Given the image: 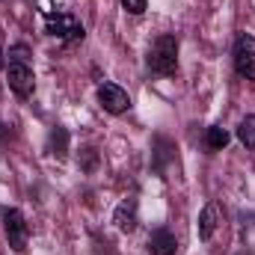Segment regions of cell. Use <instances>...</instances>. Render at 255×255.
<instances>
[{
    "mask_svg": "<svg viewBox=\"0 0 255 255\" xmlns=\"http://www.w3.org/2000/svg\"><path fill=\"white\" fill-rule=\"evenodd\" d=\"M148 68L154 74H163V77L175 74V68H178V39L175 36L163 33L154 39V45L148 51Z\"/></svg>",
    "mask_w": 255,
    "mask_h": 255,
    "instance_id": "1",
    "label": "cell"
},
{
    "mask_svg": "<svg viewBox=\"0 0 255 255\" xmlns=\"http://www.w3.org/2000/svg\"><path fill=\"white\" fill-rule=\"evenodd\" d=\"M232 60H235V71L247 80L255 83V39L250 33H241L235 39V51H232Z\"/></svg>",
    "mask_w": 255,
    "mask_h": 255,
    "instance_id": "2",
    "label": "cell"
},
{
    "mask_svg": "<svg viewBox=\"0 0 255 255\" xmlns=\"http://www.w3.org/2000/svg\"><path fill=\"white\" fill-rule=\"evenodd\" d=\"M45 27H48V33H51L54 39H63V42H77V39H83V24H80L74 15H68V12H54V15H48V18H45Z\"/></svg>",
    "mask_w": 255,
    "mask_h": 255,
    "instance_id": "3",
    "label": "cell"
},
{
    "mask_svg": "<svg viewBox=\"0 0 255 255\" xmlns=\"http://www.w3.org/2000/svg\"><path fill=\"white\" fill-rule=\"evenodd\" d=\"M6 80H9V89H12L18 98H30L33 89H36V74H33V68L27 63H9Z\"/></svg>",
    "mask_w": 255,
    "mask_h": 255,
    "instance_id": "4",
    "label": "cell"
},
{
    "mask_svg": "<svg viewBox=\"0 0 255 255\" xmlns=\"http://www.w3.org/2000/svg\"><path fill=\"white\" fill-rule=\"evenodd\" d=\"M3 229H6V241H9V247L15 250V253H24L27 250V238H30V232H27V223H24V214L21 211H6L3 214Z\"/></svg>",
    "mask_w": 255,
    "mask_h": 255,
    "instance_id": "5",
    "label": "cell"
},
{
    "mask_svg": "<svg viewBox=\"0 0 255 255\" xmlns=\"http://www.w3.org/2000/svg\"><path fill=\"white\" fill-rule=\"evenodd\" d=\"M98 101H101V107H104L107 113H113V116L125 113L128 107H130L128 92L122 86H116V83H101V86H98Z\"/></svg>",
    "mask_w": 255,
    "mask_h": 255,
    "instance_id": "6",
    "label": "cell"
},
{
    "mask_svg": "<svg viewBox=\"0 0 255 255\" xmlns=\"http://www.w3.org/2000/svg\"><path fill=\"white\" fill-rule=\"evenodd\" d=\"M217 226H220V205L217 202H208L202 208V214H199V238L202 241H211L214 232H217Z\"/></svg>",
    "mask_w": 255,
    "mask_h": 255,
    "instance_id": "7",
    "label": "cell"
},
{
    "mask_svg": "<svg viewBox=\"0 0 255 255\" xmlns=\"http://www.w3.org/2000/svg\"><path fill=\"white\" fill-rule=\"evenodd\" d=\"M148 250L154 255H175L178 241H175V235H172L169 229H157V232H151V238H148Z\"/></svg>",
    "mask_w": 255,
    "mask_h": 255,
    "instance_id": "8",
    "label": "cell"
},
{
    "mask_svg": "<svg viewBox=\"0 0 255 255\" xmlns=\"http://www.w3.org/2000/svg\"><path fill=\"white\" fill-rule=\"evenodd\" d=\"M116 226L122 232H133L136 229V205H133V199H128V202H122L116 208Z\"/></svg>",
    "mask_w": 255,
    "mask_h": 255,
    "instance_id": "9",
    "label": "cell"
},
{
    "mask_svg": "<svg viewBox=\"0 0 255 255\" xmlns=\"http://www.w3.org/2000/svg\"><path fill=\"white\" fill-rule=\"evenodd\" d=\"M205 142H208V148H211V151H223V148L229 145V130H226L223 125L208 128V136H205Z\"/></svg>",
    "mask_w": 255,
    "mask_h": 255,
    "instance_id": "10",
    "label": "cell"
},
{
    "mask_svg": "<svg viewBox=\"0 0 255 255\" xmlns=\"http://www.w3.org/2000/svg\"><path fill=\"white\" fill-rule=\"evenodd\" d=\"M238 139H241L247 148H255V116H247V119L238 125Z\"/></svg>",
    "mask_w": 255,
    "mask_h": 255,
    "instance_id": "11",
    "label": "cell"
},
{
    "mask_svg": "<svg viewBox=\"0 0 255 255\" xmlns=\"http://www.w3.org/2000/svg\"><path fill=\"white\" fill-rule=\"evenodd\" d=\"M65 142H68V133H65L63 128H57V130L51 133V148H54V154H65Z\"/></svg>",
    "mask_w": 255,
    "mask_h": 255,
    "instance_id": "12",
    "label": "cell"
},
{
    "mask_svg": "<svg viewBox=\"0 0 255 255\" xmlns=\"http://www.w3.org/2000/svg\"><path fill=\"white\" fill-rule=\"evenodd\" d=\"M122 6H125L130 15H142L145 12V0H122Z\"/></svg>",
    "mask_w": 255,
    "mask_h": 255,
    "instance_id": "13",
    "label": "cell"
},
{
    "mask_svg": "<svg viewBox=\"0 0 255 255\" xmlns=\"http://www.w3.org/2000/svg\"><path fill=\"white\" fill-rule=\"evenodd\" d=\"M9 54H12V57H15V60H12V63H27V48H21V45H18V48H12V51H9Z\"/></svg>",
    "mask_w": 255,
    "mask_h": 255,
    "instance_id": "14",
    "label": "cell"
},
{
    "mask_svg": "<svg viewBox=\"0 0 255 255\" xmlns=\"http://www.w3.org/2000/svg\"><path fill=\"white\" fill-rule=\"evenodd\" d=\"M0 68H3V51H0Z\"/></svg>",
    "mask_w": 255,
    "mask_h": 255,
    "instance_id": "15",
    "label": "cell"
}]
</instances>
